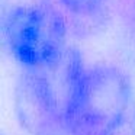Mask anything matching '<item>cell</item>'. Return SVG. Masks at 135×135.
<instances>
[{"label": "cell", "mask_w": 135, "mask_h": 135, "mask_svg": "<svg viewBox=\"0 0 135 135\" xmlns=\"http://www.w3.org/2000/svg\"><path fill=\"white\" fill-rule=\"evenodd\" d=\"M123 26L126 29L128 39L135 48V0H128L123 12Z\"/></svg>", "instance_id": "cell-6"}, {"label": "cell", "mask_w": 135, "mask_h": 135, "mask_svg": "<svg viewBox=\"0 0 135 135\" xmlns=\"http://www.w3.org/2000/svg\"><path fill=\"white\" fill-rule=\"evenodd\" d=\"M2 39L22 70L54 65L67 51L68 21L54 0H28L3 6Z\"/></svg>", "instance_id": "cell-2"}, {"label": "cell", "mask_w": 135, "mask_h": 135, "mask_svg": "<svg viewBox=\"0 0 135 135\" xmlns=\"http://www.w3.org/2000/svg\"><path fill=\"white\" fill-rule=\"evenodd\" d=\"M102 135H135V106L125 118H122Z\"/></svg>", "instance_id": "cell-5"}, {"label": "cell", "mask_w": 135, "mask_h": 135, "mask_svg": "<svg viewBox=\"0 0 135 135\" xmlns=\"http://www.w3.org/2000/svg\"><path fill=\"white\" fill-rule=\"evenodd\" d=\"M65 15L68 25L81 29L99 28L108 21L113 0H54Z\"/></svg>", "instance_id": "cell-4"}, {"label": "cell", "mask_w": 135, "mask_h": 135, "mask_svg": "<svg viewBox=\"0 0 135 135\" xmlns=\"http://www.w3.org/2000/svg\"><path fill=\"white\" fill-rule=\"evenodd\" d=\"M41 135H73V134H70V132H68V131H65V129L55 128V129H51V131L44 132V134H41Z\"/></svg>", "instance_id": "cell-7"}, {"label": "cell", "mask_w": 135, "mask_h": 135, "mask_svg": "<svg viewBox=\"0 0 135 135\" xmlns=\"http://www.w3.org/2000/svg\"><path fill=\"white\" fill-rule=\"evenodd\" d=\"M134 106V89L122 68L110 62L89 65L65 131L102 135Z\"/></svg>", "instance_id": "cell-3"}, {"label": "cell", "mask_w": 135, "mask_h": 135, "mask_svg": "<svg viewBox=\"0 0 135 135\" xmlns=\"http://www.w3.org/2000/svg\"><path fill=\"white\" fill-rule=\"evenodd\" d=\"M89 65L77 48L68 47L54 65L22 70L15 89L19 123L31 135L65 129Z\"/></svg>", "instance_id": "cell-1"}, {"label": "cell", "mask_w": 135, "mask_h": 135, "mask_svg": "<svg viewBox=\"0 0 135 135\" xmlns=\"http://www.w3.org/2000/svg\"><path fill=\"white\" fill-rule=\"evenodd\" d=\"M3 2V6L7 4H13V3H21V2H28V0H2Z\"/></svg>", "instance_id": "cell-8"}]
</instances>
